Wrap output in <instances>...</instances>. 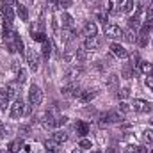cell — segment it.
<instances>
[{"label":"cell","mask_w":153,"mask_h":153,"mask_svg":"<svg viewBox=\"0 0 153 153\" xmlns=\"http://www.w3.org/2000/svg\"><path fill=\"white\" fill-rule=\"evenodd\" d=\"M41 102H43V91L39 89L38 85H32L30 91H29V103L36 107V105L41 103Z\"/></svg>","instance_id":"1"},{"label":"cell","mask_w":153,"mask_h":153,"mask_svg":"<svg viewBox=\"0 0 153 153\" xmlns=\"http://www.w3.org/2000/svg\"><path fill=\"white\" fill-rule=\"evenodd\" d=\"M71 153H82V152H80V150H75V152H71Z\"/></svg>","instance_id":"48"},{"label":"cell","mask_w":153,"mask_h":153,"mask_svg":"<svg viewBox=\"0 0 153 153\" xmlns=\"http://www.w3.org/2000/svg\"><path fill=\"white\" fill-rule=\"evenodd\" d=\"M132 109H134L135 112L148 114V112H152L153 105L150 103V102H146V100H134V103H132Z\"/></svg>","instance_id":"2"},{"label":"cell","mask_w":153,"mask_h":153,"mask_svg":"<svg viewBox=\"0 0 153 153\" xmlns=\"http://www.w3.org/2000/svg\"><path fill=\"white\" fill-rule=\"evenodd\" d=\"M96 48H100V39L96 38H85V41H84V50H96Z\"/></svg>","instance_id":"10"},{"label":"cell","mask_w":153,"mask_h":153,"mask_svg":"<svg viewBox=\"0 0 153 153\" xmlns=\"http://www.w3.org/2000/svg\"><path fill=\"white\" fill-rule=\"evenodd\" d=\"M4 5H9V7H18V0H4Z\"/></svg>","instance_id":"41"},{"label":"cell","mask_w":153,"mask_h":153,"mask_svg":"<svg viewBox=\"0 0 153 153\" xmlns=\"http://www.w3.org/2000/svg\"><path fill=\"white\" fill-rule=\"evenodd\" d=\"M22 148H23V139L18 137V139H14V141L9 144V153H20Z\"/></svg>","instance_id":"19"},{"label":"cell","mask_w":153,"mask_h":153,"mask_svg":"<svg viewBox=\"0 0 153 153\" xmlns=\"http://www.w3.org/2000/svg\"><path fill=\"white\" fill-rule=\"evenodd\" d=\"M52 48H53V46H52V41H50V39H46V41L43 43V57H45V59H48V57H50Z\"/></svg>","instance_id":"23"},{"label":"cell","mask_w":153,"mask_h":153,"mask_svg":"<svg viewBox=\"0 0 153 153\" xmlns=\"http://www.w3.org/2000/svg\"><path fill=\"white\" fill-rule=\"evenodd\" d=\"M16 13H18V16H20L22 22H27V20H29V11H27L25 5H18V7H16Z\"/></svg>","instance_id":"22"},{"label":"cell","mask_w":153,"mask_h":153,"mask_svg":"<svg viewBox=\"0 0 153 153\" xmlns=\"http://www.w3.org/2000/svg\"><path fill=\"white\" fill-rule=\"evenodd\" d=\"M128 96H130V89H128V87H125V89H121V91L117 93V98H119V100H125V98H128Z\"/></svg>","instance_id":"34"},{"label":"cell","mask_w":153,"mask_h":153,"mask_svg":"<svg viewBox=\"0 0 153 153\" xmlns=\"http://www.w3.org/2000/svg\"><path fill=\"white\" fill-rule=\"evenodd\" d=\"M5 91H7V94H9V98H14L16 96V87L11 84V85H5Z\"/></svg>","instance_id":"35"},{"label":"cell","mask_w":153,"mask_h":153,"mask_svg":"<svg viewBox=\"0 0 153 153\" xmlns=\"http://www.w3.org/2000/svg\"><path fill=\"white\" fill-rule=\"evenodd\" d=\"M134 7H135V2L134 0H126L125 5H123V11L125 13H130V11H134Z\"/></svg>","instance_id":"30"},{"label":"cell","mask_w":153,"mask_h":153,"mask_svg":"<svg viewBox=\"0 0 153 153\" xmlns=\"http://www.w3.org/2000/svg\"><path fill=\"white\" fill-rule=\"evenodd\" d=\"M76 59H78V61H84V59H85V52H84V50H78V52H76Z\"/></svg>","instance_id":"43"},{"label":"cell","mask_w":153,"mask_h":153,"mask_svg":"<svg viewBox=\"0 0 153 153\" xmlns=\"http://www.w3.org/2000/svg\"><path fill=\"white\" fill-rule=\"evenodd\" d=\"M52 139H53V141H57L59 144H62V143H66V141H68V134H66L64 130H55V132L52 134Z\"/></svg>","instance_id":"18"},{"label":"cell","mask_w":153,"mask_h":153,"mask_svg":"<svg viewBox=\"0 0 153 153\" xmlns=\"http://www.w3.org/2000/svg\"><path fill=\"white\" fill-rule=\"evenodd\" d=\"M105 36L111 39H121L123 38V30L117 25H107L105 27Z\"/></svg>","instance_id":"5"},{"label":"cell","mask_w":153,"mask_h":153,"mask_svg":"<svg viewBox=\"0 0 153 153\" xmlns=\"http://www.w3.org/2000/svg\"><path fill=\"white\" fill-rule=\"evenodd\" d=\"M123 38L126 43H135V39H137V32L134 30V29H128L126 32H123Z\"/></svg>","instance_id":"21"},{"label":"cell","mask_w":153,"mask_h":153,"mask_svg":"<svg viewBox=\"0 0 153 153\" xmlns=\"http://www.w3.org/2000/svg\"><path fill=\"white\" fill-rule=\"evenodd\" d=\"M45 148H46V152L55 153V152H59V150H61V144L50 137V139H46V141H45Z\"/></svg>","instance_id":"14"},{"label":"cell","mask_w":153,"mask_h":153,"mask_svg":"<svg viewBox=\"0 0 153 153\" xmlns=\"http://www.w3.org/2000/svg\"><path fill=\"white\" fill-rule=\"evenodd\" d=\"M119 112H121V114H126V112H130V105H128L126 102H121V103H119Z\"/></svg>","instance_id":"36"},{"label":"cell","mask_w":153,"mask_h":153,"mask_svg":"<svg viewBox=\"0 0 153 153\" xmlns=\"http://www.w3.org/2000/svg\"><path fill=\"white\" fill-rule=\"evenodd\" d=\"M66 121H68V117H66V116H57V126L66 125Z\"/></svg>","instance_id":"38"},{"label":"cell","mask_w":153,"mask_h":153,"mask_svg":"<svg viewBox=\"0 0 153 153\" xmlns=\"http://www.w3.org/2000/svg\"><path fill=\"white\" fill-rule=\"evenodd\" d=\"M137 68H139V71H141V73H144L146 76H153V64H152V62L141 61Z\"/></svg>","instance_id":"12"},{"label":"cell","mask_w":153,"mask_h":153,"mask_svg":"<svg viewBox=\"0 0 153 153\" xmlns=\"http://www.w3.org/2000/svg\"><path fill=\"white\" fill-rule=\"evenodd\" d=\"M117 75H111L109 76V82H107V87H111V89H116V84H117Z\"/></svg>","instance_id":"32"},{"label":"cell","mask_w":153,"mask_h":153,"mask_svg":"<svg viewBox=\"0 0 153 153\" xmlns=\"http://www.w3.org/2000/svg\"><path fill=\"white\" fill-rule=\"evenodd\" d=\"M105 153H116V150H114V148H109V150H107Z\"/></svg>","instance_id":"46"},{"label":"cell","mask_w":153,"mask_h":153,"mask_svg":"<svg viewBox=\"0 0 153 153\" xmlns=\"http://www.w3.org/2000/svg\"><path fill=\"white\" fill-rule=\"evenodd\" d=\"M2 14H4V18H5V22H9V23L14 22V11H13V7L2 5Z\"/></svg>","instance_id":"17"},{"label":"cell","mask_w":153,"mask_h":153,"mask_svg":"<svg viewBox=\"0 0 153 153\" xmlns=\"http://www.w3.org/2000/svg\"><path fill=\"white\" fill-rule=\"evenodd\" d=\"M25 109H27V105H25L22 100H16V102L11 105V117L18 119V117H22V116H25Z\"/></svg>","instance_id":"3"},{"label":"cell","mask_w":153,"mask_h":153,"mask_svg":"<svg viewBox=\"0 0 153 153\" xmlns=\"http://www.w3.org/2000/svg\"><path fill=\"white\" fill-rule=\"evenodd\" d=\"M148 153H153V146H152V148H150V152H148Z\"/></svg>","instance_id":"49"},{"label":"cell","mask_w":153,"mask_h":153,"mask_svg":"<svg viewBox=\"0 0 153 153\" xmlns=\"http://www.w3.org/2000/svg\"><path fill=\"white\" fill-rule=\"evenodd\" d=\"M141 13H143V7H139L137 13L128 18V29H134V30H135V29L141 25Z\"/></svg>","instance_id":"8"},{"label":"cell","mask_w":153,"mask_h":153,"mask_svg":"<svg viewBox=\"0 0 153 153\" xmlns=\"http://www.w3.org/2000/svg\"><path fill=\"white\" fill-rule=\"evenodd\" d=\"M116 2H117V4H123V2H125V0H116Z\"/></svg>","instance_id":"47"},{"label":"cell","mask_w":153,"mask_h":153,"mask_svg":"<svg viewBox=\"0 0 153 153\" xmlns=\"http://www.w3.org/2000/svg\"><path fill=\"white\" fill-rule=\"evenodd\" d=\"M144 84H146V85H148V87H150V89L153 91V76H146V80H144Z\"/></svg>","instance_id":"42"},{"label":"cell","mask_w":153,"mask_h":153,"mask_svg":"<svg viewBox=\"0 0 153 153\" xmlns=\"http://www.w3.org/2000/svg\"><path fill=\"white\" fill-rule=\"evenodd\" d=\"M78 146H80L82 150H89V148H93V144H91V141H89V139H80Z\"/></svg>","instance_id":"33"},{"label":"cell","mask_w":153,"mask_h":153,"mask_svg":"<svg viewBox=\"0 0 153 153\" xmlns=\"http://www.w3.org/2000/svg\"><path fill=\"white\" fill-rule=\"evenodd\" d=\"M146 16H148L146 20H153V2L150 4V5H148V11H146Z\"/></svg>","instance_id":"39"},{"label":"cell","mask_w":153,"mask_h":153,"mask_svg":"<svg viewBox=\"0 0 153 153\" xmlns=\"http://www.w3.org/2000/svg\"><path fill=\"white\" fill-rule=\"evenodd\" d=\"M4 134H5V132H4V123H2V121H0V139H2V137H4Z\"/></svg>","instance_id":"45"},{"label":"cell","mask_w":153,"mask_h":153,"mask_svg":"<svg viewBox=\"0 0 153 153\" xmlns=\"http://www.w3.org/2000/svg\"><path fill=\"white\" fill-rule=\"evenodd\" d=\"M143 141H144L146 144H152L153 143V130L152 128H148V130L143 132Z\"/></svg>","instance_id":"24"},{"label":"cell","mask_w":153,"mask_h":153,"mask_svg":"<svg viewBox=\"0 0 153 153\" xmlns=\"http://www.w3.org/2000/svg\"><path fill=\"white\" fill-rule=\"evenodd\" d=\"M103 116H105L107 123H121V121H123V114H121V112H116V111L105 112Z\"/></svg>","instance_id":"13"},{"label":"cell","mask_w":153,"mask_h":153,"mask_svg":"<svg viewBox=\"0 0 153 153\" xmlns=\"http://www.w3.org/2000/svg\"><path fill=\"white\" fill-rule=\"evenodd\" d=\"M96 34H98L96 23L94 22H85V25H84V36L85 38H94Z\"/></svg>","instance_id":"6"},{"label":"cell","mask_w":153,"mask_h":153,"mask_svg":"<svg viewBox=\"0 0 153 153\" xmlns=\"http://www.w3.org/2000/svg\"><path fill=\"white\" fill-rule=\"evenodd\" d=\"M75 132H76V135H80V137L87 135V134H89V125L84 123V121H78L75 125Z\"/></svg>","instance_id":"15"},{"label":"cell","mask_w":153,"mask_h":153,"mask_svg":"<svg viewBox=\"0 0 153 153\" xmlns=\"http://www.w3.org/2000/svg\"><path fill=\"white\" fill-rule=\"evenodd\" d=\"M111 52H112L114 55H117V57H121V59H126V57L130 55V53L126 52V48H123L119 43H112V45H111Z\"/></svg>","instance_id":"9"},{"label":"cell","mask_w":153,"mask_h":153,"mask_svg":"<svg viewBox=\"0 0 153 153\" xmlns=\"http://www.w3.org/2000/svg\"><path fill=\"white\" fill-rule=\"evenodd\" d=\"M80 73H82V70H80V68H71V70L66 73V78H68V80H73V78H76Z\"/></svg>","instance_id":"26"},{"label":"cell","mask_w":153,"mask_h":153,"mask_svg":"<svg viewBox=\"0 0 153 153\" xmlns=\"http://www.w3.org/2000/svg\"><path fill=\"white\" fill-rule=\"evenodd\" d=\"M27 62H29V68H30L32 71H36L39 68V57L34 50H30V52L27 53Z\"/></svg>","instance_id":"7"},{"label":"cell","mask_w":153,"mask_h":153,"mask_svg":"<svg viewBox=\"0 0 153 153\" xmlns=\"http://www.w3.org/2000/svg\"><path fill=\"white\" fill-rule=\"evenodd\" d=\"M61 39H62L64 43H70V41L73 39V32H71V30H62V36H61Z\"/></svg>","instance_id":"31"},{"label":"cell","mask_w":153,"mask_h":153,"mask_svg":"<svg viewBox=\"0 0 153 153\" xmlns=\"http://www.w3.org/2000/svg\"><path fill=\"white\" fill-rule=\"evenodd\" d=\"M25 80H27V71L25 70H18V76H16V82L18 84H25Z\"/></svg>","instance_id":"28"},{"label":"cell","mask_w":153,"mask_h":153,"mask_svg":"<svg viewBox=\"0 0 153 153\" xmlns=\"http://www.w3.org/2000/svg\"><path fill=\"white\" fill-rule=\"evenodd\" d=\"M71 0H55V5L59 7V9H68V7H71Z\"/></svg>","instance_id":"27"},{"label":"cell","mask_w":153,"mask_h":153,"mask_svg":"<svg viewBox=\"0 0 153 153\" xmlns=\"http://www.w3.org/2000/svg\"><path fill=\"white\" fill-rule=\"evenodd\" d=\"M9 94H7V91H5V87H0V107L2 109H5V107H9Z\"/></svg>","instance_id":"20"},{"label":"cell","mask_w":153,"mask_h":153,"mask_svg":"<svg viewBox=\"0 0 153 153\" xmlns=\"http://www.w3.org/2000/svg\"><path fill=\"white\" fill-rule=\"evenodd\" d=\"M123 76H125V78H132V70H130V66H126V68H125V70H123Z\"/></svg>","instance_id":"40"},{"label":"cell","mask_w":153,"mask_h":153,"mask_svg":"<svg viewBox=\"0 0 153 153\" xmlns=\"http://www.w3.org/2000/svg\"><path fill=\"white\" fill-rule=\"evenodd\" d=\"M48 2H53V4H55V0H48Z\"/></svg>","instance_id":"50"},{"label":"cell","mask_w":153,"mask_h":153,"mask_svg":"<svg viewBox=\"0 0 153 153\" xmlns=\"http://www.w3.org/2000/svg\"><path fill=\"white\" fill-rule=\"evenodd\" d=\"M96 94H98V91H82L80 96H78V100H80L82 103H87V102H91L93 98H96Z\"/></svg>","instance_id":"16"},{"label":"cell","mask_w":153,"mask_h":153,"mask_svg":"<svg viewBox=\"0 0 153 153\" xmlns=\"http://www.w3.org/2000/svg\"><path fill=\"white\" fill-rule=\"evenodd\" d=\"M61 93H62V96H68V98H78L80 96V93H82V89L76 85V84H70V85H64L62 89H61Z\"/></svg>","instance_id":"4"},{"label":"cell","mask_w":153,"mask_h":153,"mask_svg":"<svg viewBox=\"0 0 153 153\" xmlns=\"http://www.w3.org/2000/svg\"><path fill=\"white\" fill-rule=\"evenodd\" d=\"M30 36L34 41H39V43H45L46 41V36H45V32H30Z\"/></svg>","instance_id":"29"},{"label":"cell","mask_w":153,"mask_h":153,"mask_svg":"<svg viewBox=\"0 0 153 153\" xmlns=\"http://www.w3.org/2000/svg\"><path fill=\"white\" fill-rule=\"evenodd\" d=\"M96 153H102V152H96Z\"/></svg>","instance_id":"52"},{"label":"cell","mask_w":153,"mask_h":153,"mask_svg":"<svg viewBox=\"0 0 153 153\" xmlns=\"http://www.w3.org/2000/svg\"><path fill=\"white\" fill-rule=\"evenodd\" d=\"M107 125H109V123H107V119H105V116L102 114L100 117H98V126H100V128H105Z\"/></svg>","instance_id":"37"},{"label":"cell","mask_w":153,"mask_h":153,"mask_svg":"<svg viewBox=\"0 0 153 153\" xmlns=\"http://www.w3.org/2000/svg\"><path fill=\"white\" fill-rule=\"evenodd\" d=\"M29 130H30V126H22V128H20V132H22L23 135H29Z\"/></svg>","instance_id":"44"},{"label":"cell","mask_w":153,"mask_h":153,"mask_svg":"<svg viewBox=\"0 0 153 153\" xmlns=\"http://www.w3.org/2000/svg\"><path fill=\"white\" fill-rule=\"evenodd\" d=\"M43 126H45V128H53V126H57V117L52 114V112H46L45 117H43Z\"/></svg>","instance_id":"11"},{"label":"cell","mask_w":153,"mask_h":153,"mask_svg":"<svg viewBox=\"0 0 153 153\" xmlns=\"http://www.w3.org/2000/svg\"><path fill=\"white\" fill-rule=\"evenodd\" d=\"M150 121H152V123H153V117H152V119H150Z\"/></svg>","instance_id":"51"},{"label":"cell","mask_w":153,"mask_h":153,"mask_svg":"<svg viewBox=\"0 0 153 153\" xmlns=\"http://www.w3.org/2000/svg\"><path fill=\"white\" fill-rule=\"evenodd\" d=\"M61 20H62V25H64V27H71V25H73V18H71L68 13H62Z\"/></svg>","instance_id":"25"}]
</instances>
